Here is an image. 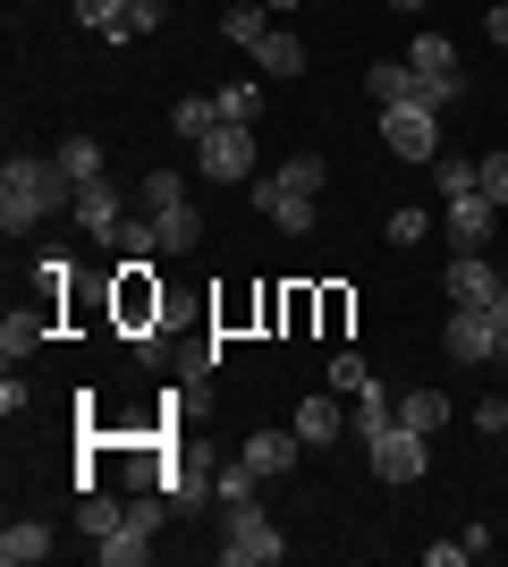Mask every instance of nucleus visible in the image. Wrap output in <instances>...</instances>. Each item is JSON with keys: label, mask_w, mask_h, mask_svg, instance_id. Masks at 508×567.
Instances as JSON below:
<instances>
[{"label": "nucleus", "mask_w": 508, "mask_h": 567, "mask_svg": "<svg viewBox=\"0 0 508 567\" xmlns=\"http://www.w3.org/2000/svg\"><path fill=\"white\" fill-rule=\"evenodd\" d=\"M69 204H76V178L51 153H9V169H0V237H34Z\"/></svg>", "instance_id": "obj_1"}, {"label": "nucleus", "mask_w": 508, "mask_h": 567, "mask_svg": "<svg viewBox=\"0 0 508 567\" xmlns=\"http://www.w3.org/2000/svg\"><path fill=\"white\" fill-rule=\"evenodd\" d=\"M289 559V543H280V525L246 499V508H229V525H220V567H280Z\"/></svg>", "instance_id": "obj_2"}, {"label": "nucleus", "mask_w": 508, "mask_h": 567, "mask_svg": "<svg viewBox=\"0 0 508 567\" xmlns=\"http://www.w3.org/2000/svg\"><path fill=\"white\" fill-rule=\"evenodd\" d=\"M195 169H204L212 187H238V178H255V136H246L238 118H220L212 136H195Z\"/></svg>", "instance_id": "obj_3"}, {"label": "nucleus", "mask_w": 508, "mask_h": 567, "mask_svg": "<svg viewBox=\"0 0 508 567\" xmlns=\"http://www.w3.org/2000/svg\"><path fill=\"white\" fill-rule=\"evenodd\" d=\"M382 136H390L398 162H440V111H433V102H390Z\"/></svg>", "instance_id": "obj_4"}, {"label": "nucleus", "mask_w": 508, "mask_h": 567, "mask_svg": "<svg viewBox=\"0 0 508 567\" xmlns=\"http://www.w3.org/2000/svg\"><path fill=\"white\" fill-rule=\"evenodd\" d=\"M440 229H449V246H458V255H484V246H491V229H500V204H491L484 187H466V195H449Z\"/></svg>", "instance_id": "obj_5"}, {"label": "nucleus", "mask_w": 508, "mask_h": 567, "mask_svg": "<svg viewBox=\"0 0 508 567\" xmlns=\"http://www.w3.org/2000/svg\"><path fill=\"white\" fill-rule=\"evenodd\" d=\"M424 441H433V432L390 424L382 441H364V457H373V474H382V483H415V474H424Z\"/></svg>", "instance_id": "obj_6"}, {"label": "nucleus", "mask_w": 508, "mask_h": 567, "mask_svg": "<svg viewBox=\"0 0 508 567\" xmlns=\"http://www.w3.org/2000/svg\"><path fill=\"white\" fill-rule=\"evenodd\" d=\"M440 348L458 355V364H491L500 355V331H491L484 306H449V322H440Z\"/></svg>", "instance_id": "obj_7"}, {"label": "nucleus", "mask_w": 508, "mask_h": 567, "mask_svg": "<svg viewBox=\"0 0 508 567\" xmlns=\"http://www.w3.org/2000/svg\"><path fill=\"white\" fill-rule=\"evenodd\" d=\"M297 441H305V450H331L339 432H348V406H339V390H314V399H297Z\"/></svg>", "instance_id": "obj_8"}, {"label": "nucleus", "mask_w": 508, "mask_h": 567, "mask_svg": "<svg viewBox=\"0 0 508 567\" xmlns=\"http://www.w3.org/2000/svg\"><path fill=\"white\" fill-rule=\"evenodd\" d=\"M69 213L85 220V237H111V246H120V229H127V213H120V187H111V178L76 187V204H69Z\"/></svg>", "instance_id": "obj_9"}, {"label": "nucleus", "mask_w": 508, "mask_h": 567, "mask_svg": "<svg viewBox=\"0 0 508 567\" xmlns=\"http://www.w3.org/2000/svg\"><path fill=\"white\" fill-rule=\"evenodd\" d=\"M255 204H263V220H271V229H289V237H305V229H314V195L280 187V178H263V187H255Z\"/></svg>", "instance_id": "obj_10"}, {"label": "nucleus", "mask_w": 508, "mask_h": 567, "mask_svg": "<svg viewBox=\"0 0 508 567\" xmlns=\"http://www.w3.org/2000/svg\"><path fill=\"white\" fill-rule=\"evenodd\" d=\"M297 457H305V441H297V424H271V432H255V441H246V466L263 474V483H271V474H289Z\"/></svg>", "instance_id": "obj_11"}, {"label": "nucleus", "mask_w": 508, "mask_h": 567, "mask_svg": "<svg viewBox=\"0 0 508 567\" xmlns=\"http://www.w3.org/2000/svg\"><path fill=\"white\" fill-rule=\"evenodd\" d=\"M500 297V271H491L484 255H458L449 262V306H491Z\"/></svg>", "instance_id": "obj_12"}, {"label": "nucleus", "mask_w": 508, "mask_h": 567, "mask_svg": "<svg viewBox=\"0 0 508 567\" xmlns=\"http://www.w3.org/2000/svg\"><path fill=\"white\" fill-rule=\"evenodd\" d=\"M43 331H51L43 306H9V313H0V355H9V364H18V355H34V348H43Z\"/></svg>", "instance_id": "obj_13"}, {"label": "nucleus", "mask_w": 508, "mask_h": 567, "mask_svg": "<svg viewBox=\"0 0 508 567\" xmlns=\"http://www.w3.org/2000/svg\"><path fill=\"white\" fill-rule=\"evenodd\" d=\"M94 559H102V567H145V559H153V525L120 517V534H102V543H94Z\"/></svg>", "instance_id": "obj_14"}, {"label": "nucleus", "mask_w": 508, "mask_h": 567, "mask_svg": "<svg viewBox=\"0 0 508 567\" xmlns=\"http://www.w3.org/2000/svg\"><path fill=\"white\" fill-rule=\"evenodd\" d=\"M153 237H162V255H195V246H204V213H195V204H169V213H153Z\"/></svg>", "instance_id": "obj_15"}, {"label": "nucleus", "mask_w": 508, "mask_h": 567, "mask_svg": "<svg viewBox=\"0 0 508 567\" xmlns=\"http://www.w3.org/2000/svg\"><path fill=\"white\" fill-rule=\"evenodd\" d=\"M43 559H51V525L18 517L9 534H0V567H43Z\"/></svg>", "instance_id": "obj_16"}, {"label": "nucleus", "mask_w": 508, "mask_h": 567, "mask_svg": "<svg viewBox=\"0 0 508 567\" xmlns=\"http://www.w3.org/2000/svg\"><path fill=\"white\" fill-rule=\"evenodd\" d=\"M407 69H415V76H458V43H449L440 25H424V34L407 43Z\"/></svg>", "instance_id": "obj_17"}, {"label": "nucleus", "mask_w": 508, "mask_h": 567, "mask_svg": "<svg viewBox=\"0 0 508 567\" xmlns=\"http://www.w3.org/2000/svg\"><path fill=\"white\" fill-rule=\"evenodd\" d=\"M255 69L263 76H305V43H297L289 25H271L263 43H255Z\"/></svg>", "instance_id": "obj_18"}, {"label": "nucleus", "mask_w": 508, "mask_h": 567, "mask_svg": "<svg viewBox=\"0 0 508 567\" xmlns=\"http://www.w3.org/2000/svg\"><path fill=\"white\" fill-rule=\"evenodd\" d=\"M364 94L382 102V111H390V102H424V94H415V69H407V60H373V69H364Z\"/></svg>", "instance_id": "obj_19"}, {"label": "nucleus", "mask_w": 508, "mask_h": 567, "mask_svg": "<svg viewBox=\"0 0 508 567\" xmlns=\"http://www.w3.org/2000/svg\"><path fill=\"white\" fill-rule=\"evenodd\" d=\"M263 34H271V9H263V0H238V9H220V43L255 51Z\"/></svg>", "instance_id": "obj_20"}, {"label": "nucleus", "mask_w": 508, "mask_h": 567, "mask_svg": "<svg viewBox=\"0 0 508 567\" xmlns=\"http://www.w3.org/2000/svg\"><path fill=\"white\" fill-rule=\"evenodd\" d=\"M120 517H127V499H111V492H76V534H85V543L120 534Z\"/></svg>", "instance_id": "obj_21"}, {"label": "nucleus", "mask_w": 508, "mask_h": 567, "mask_svg": "<svg viewBox=\"0 0 508 567\" xmlns=\"http://www.w3.org/2000/svg\"><path fill=\"white\" fill-rule=\"evenodd\" d=\"M449 415H458L449 390H407V399H398V424H415V432H440Z\"/></svg>", "instance_id": "obj_22"}, {"label": "nucleus", "mask_w": 508, "mask_h": 567, "mask_svg": "<svg viewBox=\"0 0 508 567\" xmlns=\"http://www.w3.org/2000/svg\"><path fill=\"white\" fill-rule=\"evenodd\" d=\"M390 424H398V399H390L382 381H364L356 390V441H382Z\"/></svg>", "instance_id": "obj_23"}, {"label": "nucleus", "mask_w": 508, "mask_h": 567, "mask_svg": "<svg viewBox=\"0 0 508 567\" xmlns=\"http://www.w3.org/2000/svg\"><path fill=\"white\" fill-rule=\"evenodd\" d=\"M51 162L69 169L76 187H94V178H102V144H94V136H69V144H60V153H51Z\"/></svg>", "instance_id": "obj_24"}, {"label": "nucleus", "mask_w": 508, "mask_h": 567, "mask_svg": "<svg viewBox=\"0 0 508 567\" xmlns=\"http://www.w3.org/2000/svg\"><path fill=\"white\" fill-rule=\"evenodd\" d=\"M212 111H220V118H238V127H255V111H263V85H255V76H238V85H220V94H212Z\"/></svg>", "instance_id": "obj_25"}, {"label": "nucleus", "mask_w": 508, "mask_h": 567, "mask_svg": "<svg viewBox=\"0 0 508 567\" xmlns=\"http://www.w3.org/2000/svg\"><path fill=\"white\" fill-rule=\"evenodd\" d=\"M271 178H280V187H297V195H322V178H331V162H322V153H289V162L271 169Z\"/></svg>", "instance_id": "obj_26"}, {"label": "nucleus", "mask_w": 508, "mask_h": 567, "mask_svg": "<svg viewBox=\"0 0 508 567\" xmlns=\"http://www.w3.org/2000/svg\"><path fill=\"white\" fill-rule=\"evenodd\" d=\"M162 18H169V0H127V18H120L111 43H145V34H162Z\"/></svg>", "instance_id": "obj_27"}, {"label": "nucleus", "mask_w": 508, "mask_h": 567, "mask_svg": "<svg viewBox=\"0 0 508 567\" xmlns=\"http://www.w3.org/2000/svg\"><path fill=\"white\" fill-rule=\"evenodd\" d=\"M169 127H178V136H212V127H220L212 94H187V102H169Z\"/></svg>", "instance_id": "obj_28"}, {"label": "nucleus", "mask_w": 508, "mask_h": 567, "mask_svg": "<svg viewBox=\"0 0 508 567\" xmlns=\"http://www.w3.org/2000/svg\"><path fill=\"white\" fill-rule=\"evenodd\" d=\"M255 483H263V474L246 466V457H238V466H220V474H212V492H220V508H246V499H255Z\"/></svg>", "instance_id": "obj_29"}, {"label": "nucleus", "mask_w": 508, "mask_h": 567, "mask_svg": "<svg viewBox=\"0 0 508 567\" xmlns=\"http://www.w3.org/2000/svg\"><path fill=\"white\" fill-rule=\"evenodd\" d=\"M424 229H433V213H424V204H398V213L382 220V237H390V246H424Z\"/></svg>", "instance_id": "obj_30"}, {"label": "nucleus", "mask_w": 508, "mask_h": 567, "mask_svg": "<svg viewBox=\"0 0 508 567\" xmlns=\"http://www.w3.org/2000/svg\"><path fill=\"white\" fill-rule=\"evenodd\" d=\"M433 187H440V204L466 195V187H475V162H466V153H440V162H433Z\"/></svg>", "instance_id": "obj_31"}, {"label": "nucleus", "mask_w": 508, "mask_h": 567, "mask_svg": "<svg viewBox=\"0 0 508 567\" xmlns=\"http://www.w3.org/2000/svg\"><path fill=\"white\" fill-rule=\"evenodd\" d=\"M475 187H484L491 204H508V144H491L484 162H475Z\"/></svg>", "instance_id": "obj_32"}, {"label": "nucleus", "mask_w": 508, "mask_h": 567, "mask_svg": "<svg viewBox=\"0 0 508 567\" xmlns=\"http://www.w3.org/2000/svg\"><path fill=\"white\" fill-rule=\"evenodd\" d=\"M145 204H153V213L187 204V178H178V169H145Z\"/></svg>", "instance_id": "obj_33"}, {"label": "nucleus", "mask_w": 508, "mask_h": 567, "mask_svg": "<svg viewBox=\"0 0 508 567\" xmlns=\"http://www.w3.org/2000/svg\"><path fill=\"white\" fill-rule=\"evenodd\" d=\"M127 0H76V25H94V34H120Z\"/></svg>", "instance_id": "obj_34"}, {"label": "nucleus", "mask_w": 508, "mask_h": 567, "mask_svg": "<svg viewBox=\"0 0 508 567\" xmlns=\"http://www.w3.org/2000/svg\"><path fill=\"white\" fill-rule=\"evenodd\" d=\"M364 381H373V373H364V355H356V348L331 355V390H364Z\"/></svg>", "instance_id": "obj_35"}, {"label": "nucleus", "mask_w": 508, "mask_h": 567, "mask_svg": "<svg viewBox=\"0 0 508 567\" xmlns=\"http://www.w3.org/2000/svg\"><path fill=\"white\" fill-rule=\"evenodd\" d=\"M475 432H484V441H508V399H484V406H475Z\"/></svg>", "instance_id": "obj_36"}, {"label": "nucleus", "mask_w": 508, "mask_h": 567, "mask_svg": "<svg viewBox=\"0 0 508 567\" xmlns=\"http://www.w3.org/2000/svg\"><path fill=\"white\" fill-rule=\"evenodd\" d=\"M466 559H475V550H466V534H458V543H424V567H466Z\"/></svg>", "instance_id": "obj_37"}, {"label": "nucleus", "mask_w": 508, "mask_h": 567, "mask_svg": "<svg viewBox=\"0 0 508 567\" xmlns=\"http://www.w3.org/2000/svg\"><path fill=\"white\" fill-rule=\"evenodd\" d=\"M484 34H491V43L508 51V0H484Z\"/></svg>", "instance_id": "obj_38"}, {"label": "nucleus", "mask_w": 508, "mask_h": 567, "mask_svg": "<svg viewBox=\"0 0 508 567\" xmlns=\"http://www.w3.org/2000/svg\"><path fill=\"white\" fill-rule=\"evenodd\" d=\"M484 313H491V331H500V355H508V280H500V297H491Z\"/></svg>", "instance_id": "obj_39"}, {"label": "nucleus", "mask_w": 508, "mask_h": 567, "mask_svg": "<svg viewBox=\"0 0 508 567\" xmlns=\"http://www.w3.org/2000/svg\"><path fill=\"white\" fill-rule=\"evenodd\" d=\"M390 9H407V18H424V0H390Z\"/></svg>", "instance_id": "obj_40"}, {"label": "nucleus", "mask_w": 508, "mask_h": 567, "mask_svg": "<svg viewBox=\"0 0 508 567\" xmlns=\"http://www.w3.org/2000/svg\"><path fill=\"white\" fill-rule=\"evenodd\" d=\"M263 9H271V18H289V9H297V0H263Z\"/></svg>", "instance_id": "obj_41"}]
</instances>
